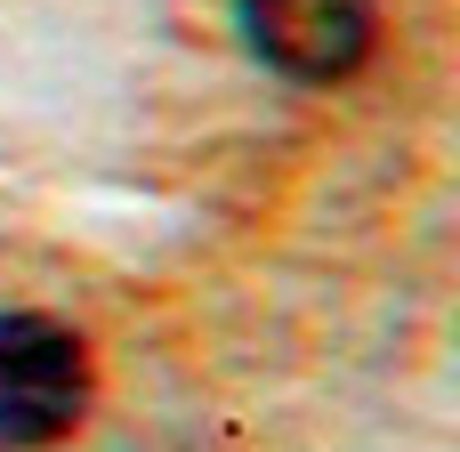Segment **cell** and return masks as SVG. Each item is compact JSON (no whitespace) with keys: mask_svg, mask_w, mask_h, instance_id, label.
Masks as SVG:
<instances>
[{"mask_svg":"<svg viewBox=\"0 0 460 452\" xmlns=\"http://www.w3.org/2000/svg\"><path fill=\"white\" fill-rule=\"evenodd\" d=\"M89 412V348L73 323L8 307L0 315V445H57Z\"/></svg>","mask_w":460,"mask_h":452,"instance_id":"obj_1","label":"cell"},{"mask_svg":"<svg viewBox=\"0 0 460 452\" xmlns=\"http://www.w3.org/2000/svg\"><path fill=\"white\" fill-rule=\"evenodd\" d=\"M234 16L283 81H348L372 57V0H234Z\"/></svg>","mask_w":460,"mask_h":452,"instance_id":"obj_2","label":"cell"}]
</instances>
